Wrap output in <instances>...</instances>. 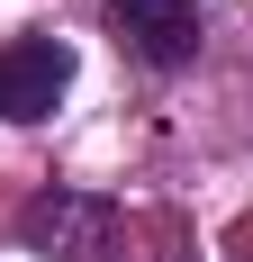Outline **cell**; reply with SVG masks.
<instances>
[{"label": "cell", "mask_w": 253, "mask_h": 262, "mask_svg": "<svg viewBox=\"0 0 253 262\" xmlns=\"http://www.w3.org/2000/svg\"><path fill=\"white\" fill-rule=\"evenodd\" d=\"M109 27H118V46L154 73H181V63H199L208 46V18L199 0H109Z\"/></svg>", "instance_id": "1"}, {"label": "cell", "mask_w": 253, "mask_h": 262, "mask_svg": "<svg viewBox=\"0 0 253 262\" xmlns=\"http://www.w3.org/2000/svg\"><path fill=\"white\" fill-rule=\"evenodd\" d=\"M64 91H73V46H64V36H18V46H0V118H9V127L54 118Z\"/></svg>", "instance_id": "2"}, {"label": "cell", "mask_w": 253, "mask_h": 262, "mask_svg": "<svg viewBox=\"0 0 253 262\" xmlns=\"http://www.w3.org/2000/svg\"><path fill=\"white\" fill-rule=\"evenodd\" d=\"M109 226H118V208H109L100 190H46V199L18 217L27 253H46V262H81V253H100Z\"/></svg>", "instance_id": "3"}]
</instances>
